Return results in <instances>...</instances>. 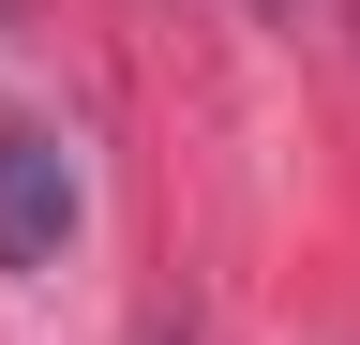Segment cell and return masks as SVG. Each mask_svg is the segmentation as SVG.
<instances>
[{
	"label": "cell",
	"instance_id": "cell-1",
	"mask_svg": "<svg viewBox=\"0 0 360 345\" xmlns=\"http://www.w3.org/2000/svg\"><path fill=\"white\" fill-rule=\"evenodd\" d=\"M60 240H75V150L15 120L0 136V271H60Z\"/></svg>",
	"mask_w": 360,
	"mask_h": 345
},
{
	"label": "cell",
	"instance_id": "cell-2",
	"mask_svg": "<svg viewBox=\"0 0 360 345\" xmlns=\"http://www.w3.org/2000/svg\"><path fill=\"white\" fill-rule=\"evenodd\" d=\"M255 15H285V0H255Z\"/></svg>",
	"mask_w": 360,
	"mask_h": 345
}]
</instances>
